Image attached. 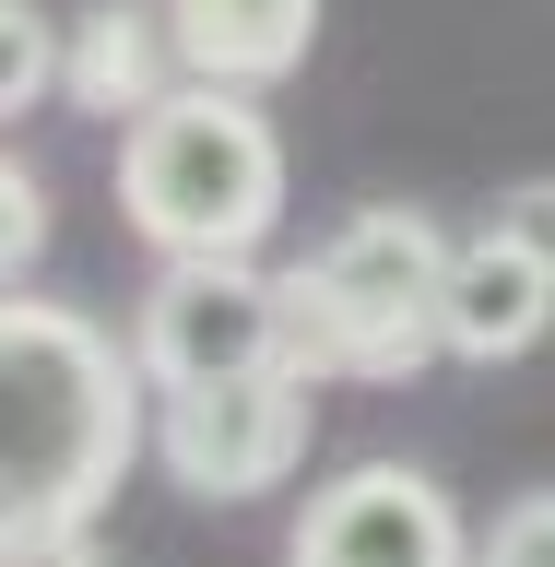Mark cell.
<instances>
[{"label": "cell", "instance_id": "obj_1", "mask_svg": "<svg viewBox=\"0 0 555 567\" xmlns=\"http://www.w3.org/2000/svg\"><path fill=\"white\" fill-rule=\"evenodd\" d=\"M142 354H119L83 308L12 296L0 308V544L83 532L142 450Z\"/></svg>", "mask_w": 555, "mask_h": 567}, {"label": "cell", "instance_id": "obj_2", "mask_svg": "<svg viewBox=\"0 0 555 567\" xmlns=\"http://www.w3.org/2000/svg\"><path fill=\"white\" fill-rule=\"evenodd\" d=\"M119 213L166 260H260L284 225V142L225 83H177L142 131H119Z\"/></svg>", "mask_w": 555, "mask_h": 567}, {"label": "cell", "instance_id": "obj_3", "mask_svg": "<svg viewBox=\"0 0 555 567\" xmlns=\"http://www.w3.org/2000/svg\"><path fill=\"white\" fill-rule=\"evenodd\" d=\"M450 248L414 202H379L331 225V237L284 272L296 296V379H414L438 343V296H450Z\"/></svg>", "mask_w": 555, "mask_h": 567}, {"label": "cell", "instance_id": "obj_4", "mask_svg": "<svg viewBox=\"0 0 555 567\" xmlns=\"http://www.w3.org/2000/svg\"><path fill=\"white\" fill-rule=\"evenodd\" d=\"M131 354L154 390H213V379L296 367V296L260 260H166L142 319H131Z\"/></svg>", "mask_w": 555, "mask_h": 567}, {"label": "cell", "instance_id": "obj_5", "mask_svg": "<svg viewBox=\"0 0 555 567\" xmlns=\"http://www.w3.org/2000/svg\"><path fill=\"white\" fill-rule=\"evenodd\" d=\"M308 425H319V379H296V367L213 379V390H154V461L189 496H213V508H248V496L296 485Z\"/></svg>", "mask_w": 555, "mask_h": 567}, {"label": "cell", "instance_id": "obj_6", "mask_svg": "<svg viewBox=\"0 0 555 567\" xmlns=\"http://www.w3.org/2000/svg\"><path fill=\"white\" fill-rule=\"evenodd\" d=\"M284 567H473V532H461L438 473H414V461H354V473H331V485L308 496Z\"/></svg>", "mask_w": 555, "mask_h": 567}, {"label": "cell", "instance_id": "obj_7", "mask_svg": "<svg viewBox=\"0 0 555 567\" xmlns=\"http://www.w3.org/2000/svg\"><path fill=\"white\" fill-rule=\"evenodd\" d=\"M544 331H555V272L508 225L461 237L450 248V296H438V343H450L461 367H508V354H532Z\"/></svg>", "mask_w": 555, "mask_h": 567}, {"label": "cell", "instance_id": "obj_8", "mask_svg": "<svg viewBox=\"0 0 555 567\" xmlns=\"http://www.w3.org/2000/svg\"><path fill=\"white\" fill-rule=\"evenodd\" d=\"M177 83H189V71H177L166 0H154V12L106 0V12H83V24H71V48H60V106H83V118H119V131H142V118H154Z\"/></svg>", "mask_w": 555, "mask_h": 567}, {"label": "cell", "instance_id": "obj_9", "mask_svg": "<svg viewBox=\"0 0 555 567\" xmlns=\"http://www.w3.org/2000/svg\"><path fill=\"white\" fill-rule=\"evenodd\" d=\"M177 71L189 83H225V95H260L319 48V0H166Z\"/></svg>", "mask_w": 555, "mask_h": 567}, {"label": "cell", "instance_id": "obj_10", "mask_svg": "<svg viewBox=\"0 0 555 567\" xmlns=\"http://www.w3.org/2000/svg\"><path fill=\"white\" fill-rule=\"evenodd\" d=\"M60 48H71V35L48 24L35 0H0V106H12V118L60 95Z\"/></svg>", "mask_w": 555, "mask_h": 567}, {"label": "cell", "instance_id": "obj_11", "mask_svg": "<svg viewBox=\"0 0 555 567\" xmlns=\"http://www.w3.org/2000/svg\"><path fill=\"white\" fill-rule=\"evenodd\" d=\"M473 567H555V485L508 496V508L473 532Z\"/></svg>", "mask_w": 555, "mask_h": 567}, {"label": "cell", "instance_id": "obj_12", "mask_svg": "<svg viewBox=\"0 0 555 567\" xmlns=\"http://www.w3.org/2000/svg\"><path fill=\"white\" fill-rule=\"evenodd\" d=\"M48 248V177L35 166H0V272H12V296H24V260Z\"/></svg>", "mask_w": 555, "mask_h": 567}, {"label": "cell", "instance_id": "obj_13", "mask_svg": "<svg viewBox=\"0 0 555 567\" xmlns=\"http://www.w3.org/2000/svg\"><path fill=\"white\" fill-rule=\"evenodd\" d=\"M496 225H508V237H521L532 260H544V272H555V177H521V189L496 202Z\"/></svg>", "mask_w": 555, "mask_h": 567}, {"label": "cell", "instance_id": "obj_14", "mask_svg": "<svg viewBox=\"0 0 555 567\" xmlns=\"http://www.w3.org/2000/svg\"><path fill=\"white\" fill-rule=\"evenodd\" d=\"M0 567H106L83 532H24V544H0Z\"/></svg>", "mask_w": 555, "mask_h": 567}]
</instances>
